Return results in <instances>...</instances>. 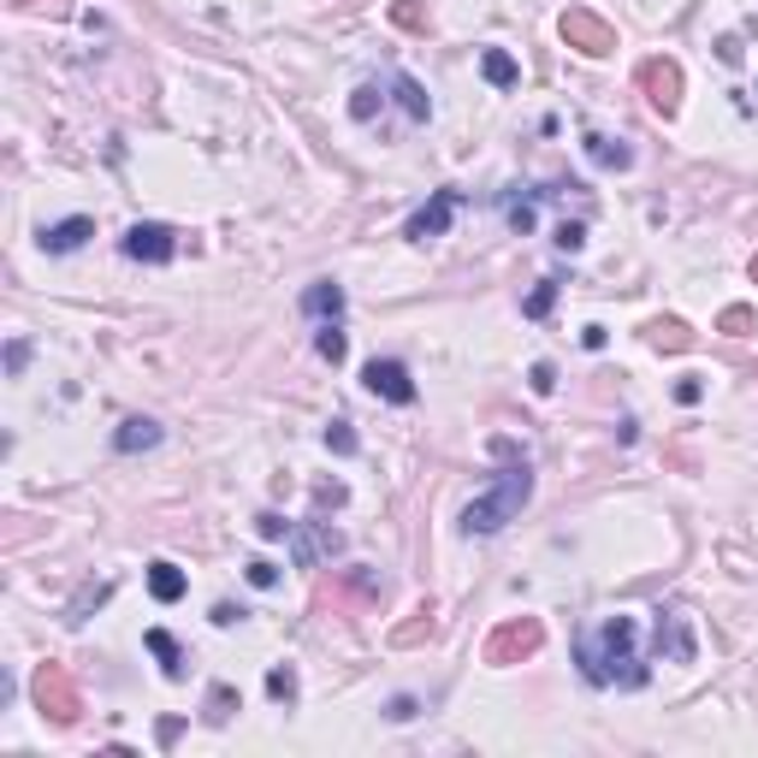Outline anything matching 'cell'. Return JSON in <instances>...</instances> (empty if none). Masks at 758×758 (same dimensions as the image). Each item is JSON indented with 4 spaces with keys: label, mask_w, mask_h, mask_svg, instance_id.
I'll list each match as a JSON object with an SVG mask.
<instances>
[{
    "label": "cell",
    "mask_w": 758,
    "mask_h": 758,
    "mask_svg": "<svg viewBox=\"0 0 758 758\" xmlns=\"http://www.w3.org/2000/svg\"><path fill=\"white\" fill-rule=\"evenodd\" d=\"M338 504H344V486H338V480H326V486L314 492V509H338Z\"/></svg>",
    "instance_id": "34"
},
{
    "label": "cell",
    "mask_w": 758,
    "mask_h": 758,
    "mask_svg": "<svg viewBox=\"0 0 758 758\" xmlns=\"http://www.w3.org/2000/svg\"><path fill=\"white\" fill-rule=\"evenodd\" d=\"M391 717H398V723H410V717H415V699H410V693H403V699H391Z\"/></svg>",
    "instance_id": "37"
},
{
    "label": "cell",
    "mask_w": 758,
    "mask_h": 758,
    "mask_svg": "<svg viewBox=\"0 0 758 758\" xmlns=\"http://www.w3.org/2000/svg\"><path fill=\"white\" fill-rule=\"evenodd\" d=\"M539 646H545V622L539 617H509V622H498V629L486 634V664H498V669L528 664Z\"/></svg>",
    "instance_id": "4"
},
{
    "label": "cell",
    "mask_w": 758,
    "mask_h": 758,
    "mask_svg": "<svg viewBox=\"0 0 758 758\" xmlns=\"http://www.w3.org/2000/svg\"><path fill=\"white\" fill-rule=\"evenodd\" d=\"M640 95H646V107L658 113V119H676L681 107V66L669 60V54H652V60H640Z\"/></svg>",
    "instance_id": "5"
},
{
    "label": "cell",
    "mask_w": 758,
    "mask_h": 758,
    "mask_svg": "<svg viewBox=\"0 0 758 758\" xmlns=\"http://www.w3.org/2000/svg\"><path fill=\"white\" fill-rule=\"evenodd\" d=\"M149 652L160 658V669H166V681H184V652L166 629H149Z\"/></svg>",
    "instance_id": "19"
},
{
    "label": "cell",
    "mask_w": 758,
    "mask_h": 758,
    "mask_svg": "<svg viewBox=\"0 0 758 758\" xmlns=\"http://www.w3.org/2000/svg\"><path fill=\"white\" fill-rule=\"evenodd\" d=\"M31 699H36V711L48 723H60V728H71L83 717V693H78V681H71V669L66 664H36V676H31Z\"/></svg>",
    "instance_id": "3"
},
{
    "label": "cell",
    "mask_w": 758,
    "mask_h": 758,
    "mask_svg": "<svg viewBox=\"0 0 758 758\" xmlns=\"http://www.w3.org/2000/svg\"><path fill=\"white\" fill-rule=\"evenodd\" d=\"M539 196H545V190H528V196H504V220H509V231H516V238H528V231L539 226Z\"/></svg>",
    "instance_id": "18"
},
{
    "label": "cell",
    "mask_w": 758,
    "mask_h": 758,
    "mask_svg": "<svg viewBox=\"0 0 758 758\" xmlns=\"http://www.w3.org/2000/svg\"><path fill=\"white\" fill-rule=\"evenodd\" d=\"M646 344L652 349H693V332H688V320H676V314H664V320H646Z\"/></svg>",
    "instance_id": "15"
},
{
    "label": "cell",
    "mask_w": 758,
    "mask_h": 758,
    "mask_svg": "<svg viewBox=\"0 0 758 758\" xmlns=\"http://www.w3.org/2000/svg\"><path fill=\"white\" fill-rule=\"evenodd\" d=\"M238 617H243L238 605H214V622H220V629H231V622H238Z\"/></svg>",
    "instance_id": "38"
},
{
    "label": "cell",
    "mask_w": 758,
    "mask_h": 758,
    "mask_svg": "<svg viewBox=\"0 0 758 758\" xmlns=\"http://www.w3.org/2000/svg\"><path fill=\"white\" fill-rule=\"evenodd\" d=\"M753 285H758V255H753Z\"/></svg>",
    "instance_id": "39"
},
{
    "label": "cell",
    "mask_w": 758,
    "mask_h": 758,
    "mask_svg": "<svg viewBox=\"0 0 758 758\" xmlns=\"http://www.w3.org/2000/svg\"><path fill=\"white\" fill-rule=\"evenodd\" d=\"M533 391H539V398L558 391V368H551V361H533Z\"/></svg>",
    "instance_id": "33"
},
{
    "label": "cell",
    "mask_w": 758,
    "mask_h": 758,
    "mask_svg": "<svg viewBox=\"0 0 758 758\" xmlns=\"http://www.w3.org/2000/svg\"><path fill=\"white\" fill-rule=\"evenodd\" d=\"M391 24H398V31H427V7H421V0H391Z\"/></svg>",
    "instance_id": "25"
},
{
    "label": "cell",
    "mask_w": 758,
    "mask_h": 758,
    "mask_svg": "<svg viewBox=\"0 0 758 758\" xmlns=\"http://www.w3.org/2000/svg\"><path fill=\"white\" fill-rule=\"evenodd\" d=\"M338 551H344V533L332 528V521H320V516L297 533V563H302V568H314L320 558H338Z\"/></svg>",
    "instance_id": "11"
},
{
    "label": "cell",
    "mask_w": 758,
    "mask_h": 758,
    "mask_svg": "<svg viewBox=\"0 0 758 758\" xmlns=\"http://www.w3.org/2000/svg\"><path fill=\"white\" fill-rule=\"evenodd\" d=\"M575 658H581V676L593 681V688H646V658H640V629H634V617H605L593 634H581V646H575Z\"/></svg>",
    "instance_id": "1"
},
{
    "label": "cell",
    "mask_w": 758,
    "mask_h": 758,
    "mask_svg": "<svg viewBox=\"0 0 758 758\" xmlns=\"http://www.w3.org/2000/svg\"><path fill=\"white\" fill-rule=\"evenodd\" d=\"M717 332H728V338H753V332H758V314L747 309V302H728V309L717 314Z\"/></svg>",
    "instance_id": "21"
},
{
    "label": "cell",
    "mask_w": 758,
    "mask_h": 758,
    "mask_svg": "<svg viewBox=\"0 0 758 758\" xmlns=\"http://www.w3.org/2000/svg\"><path fill=\"white\" fill-rule=\"evenodd\" d=\"M361 386L374 391V398H386V403H415V379H410V368L403 361H368L361 368Z\"/></svg>",
    "instance_id": "10"
},
{
    "label": "cell",
    "mask_w": 758,
    "mask_h": 758,
    "mask_svg": "<svg viewBox=\"0 0 758 758\" xmlns=\"http://www.w3.org/2000/svg\"><path fill=\"white\" fill-rule=\"evenodd\" d=\"M480 71H486V83H498V90H509V83L521 78V71H516V60H509L504 48H486V54H480Z\"/></svg>",
    "instance_id": "22"
},
{
    "label": "cell",
    "mask_w": 758,
    "mask_h": 758,
    "mask_svg": "<svg viewBox=\"0 0 758 758\" xmlns=\"http://www.w3.org/2000/svg\"><path fill=\"white\" fill-rule=\"evenodd\" d=\"M587 160H593V166H605V172H629L634 149H629V142H617V137H605V130H593V137H587Z\"/></svg>",
    "instance_id": "14"
},
{
    "label": "cell",
    "mask_w": 758,
    "mask_h": 758,
    "mask_svg": "<svg viewBox=\"0 0 758 758\" xmlns=\"http://www.w3.org/2000/svg\"><path fill=\"white\" fill-rule=\"evenodd\" d=\"M492 457H504V469H498V480H492L469 509H462V533H469V539H486V533L509 528V521L521 516V504L533 498V462L521 457L509 439H492Z\"/></svg>",
    "instance_id": "2"
},
{
    "label": "cell",
    "mask_w": 758,
    "mask_h": 758,
    "mask_svg": "<svg viewBox=\"0 0 758 758\" xmlns=\"http://www.w3.org/2000/svg\"><path fill=\"white\" fill-rule=\"evenodd\" d=\"M285 528H290V521H279L273 509H261V516H255V533L261 539H285Z\"/></svg>",
    "instance_id": "32"
},
{
    "label": "cell",
    "mask_w": 758,
    "mask_h": 758,
    "mask_svg": "<svg viewBox=\"0 0 758 758\" xmlns=\"http://www.w3.org/2000/svg\"><path fill=\"white\" fill-rule=\"evenodd\" d=\"M699 391H705V386H699V379L688 374V379H681V386H676V398H681V403H699Z\"/></svg>",
    "instance_id": "36"
},
{
    "label": "cell",
    "mask_w": 758,
    "mask_h": 758,
    "mask_svg": "<svg viewBox=\"0 0 758 758\" xmlns=\"http://www.w3.org/2000/svg\"><path fill=\"white\" fill-rule=\"evenodd\" d=\"M581 243H587V220H563V226H558V250L575 255Z\"/></svg>",
    "instance_id": "30"
},
{
    "label": "cell",
    "mask_w": 758,
    "mask_h": 758,
    "mask_svg": "<svg viewBox=\"0 0 758 758\" xmlns=\"http://www.w3.org/2000/svg\"><path fill=\"white\" fill-rule=\"evenodd\" d=\"M450 220H457V190H433L427 208L410 214V226H403V238L410 243H427V238H445Z\"/></svg>",
    "instance_id": "9"
},
{
    "label": "cell",
    "mask_w": 758,
    "mask_h": 758,
    "mask_svg": "<svg viewBox=\"0 0 758 758\" xmlns=\"http://www.w3.org/2000/svg\"><path fill=\"white\" fill-rule=\"evenodd\" d=\"M267 693L290 705V699H297V669H273V676H267Z\"/></svg>",
    "instance_id": "29"
},
{
    "label": "cell",
    "mask_w": 758,
    "mask_h": 758,
    "mask_svg": "<svg viewBox=\"0 0 758 758\" xmlns=\"http://www.w3.org/2000/svg\"><path fill=\"white\" fill-rule=\"evenodd\" d=\"M652 652H658L664 664H693L699 658V634H693L688 610H658V622H652Z\"/></svg>",
    "instance_id": "7"
},
{
    "label": "cell",
    "mask_w": 758,
    "mask_h": 758,
    "mask_svg": "<svg viewBox=\"0 0 758 758\" xmlns=\"http://www.w3.org/2000/svg\"><path fill=\"white\" fill-rule=\"evenodd\" d=\"M19 7H24V0H19Z\"/></svg>",
    "instance_id": "40"
},
{
    "label": "cell",
    "mask_w": 758,
    "mask_h": 758,
    "mask_svg": "<svg viewBox=\"0 0 758 758\" xmlns=\"http://www.w3.org/2000/svg\"><path fill=\"white\" fill-rule=\"evenodd\" d=\"M250 587H261V593H267V587H279V568H273L267 558H255V563H250Z\"/></svg>",
    "instance_id": "31"
},
{
    "label": "cell",
    "mask_w": 758,
    "mask_h": 758,
    "mask_svg": "<svg viewBox=\"0 0 758 758\" xmlns=\"http://www.w3.org/2000/svg\"><path fill=\"white\" fill-rule=\"evenodd\" d=\"M90 238H95V220H90V214H71V220L42 231V250H48V255H71V250H83Z\"/></svg>",
    "instance_id": "12"
},
{
    "label": "cell",
    "mask_w": 758,
    "mask_h": 758,
    "mask_svg": "<svg viewBox=\"0 0 758 758\" xmlns=\"http://www.w3.org/2000/svg\"><path fill=\"white\" fill-rule=\"evenodd\" d=\"M391 95H398V107L410 113L415 125H421V119H427V113H433V101L421 95V83H415V78H391Z\"/></svg>",
    "instance_id": "20"
},
{
    "label": "cell",
    "mask_w": 758,
    "mask_h": 758,
    "mask_svg": "<svg viewBox=\"0 0 758 758\" xmlns=\"http://www.w3.org/2000/svg\"><path fill=\"white\" fill-rule=\"evenodd\" d=\"M558 31H563L568 48L587 54V60H605V54H617V31H610L599 12H587V7H568L563 19H558Z\"/></svg>",
    "instance_id": "6"
},
{
    "label": "cell",
    "mask_w": 758,
    "mask_h": 758,
    "mask_svg": "<svg viewBox=\"0 0 758 758\" xmlns=\"http://www.w3.org/2000/svg\"><path fill=\"white\" fill-rule=\"evenodd\" d=\"M184 587H190V581H184V568H179V563H166V558L149 563V593H154L160 605H179V599H184Z\"/></svg>",
    "instance_id": "17"
},
{
    "label": "cell",
    "mask_w": 758,
    "mask_h": 758,
    "mask_svg": "<svg viewBox=\"0 0 758 758\" xmlns=\"http://www.w3.org/2000/svg\"><path fill=\"white\" fill-rule=\"evenodd\" d=\"M551 302H558V279H539V285H533V297L521 302V314H528V320H545V314H551Z\"/></svg>",
    "instance_id": "26"
},
{
    "label": "cell",
    "mask_w": 758,
    "mask_h": 758,
    "mask_svg": "<svg viewBox=\"0 0 758 758\" xmlns=\"http://www.w3.org/2000/svg\"><path fill=\"white\" fill-rule=\"evenodd\" d=\"M302 314H314V320H338L344 314V285H332V279H320L302 290Z\"/></svg>",
    "instance_id": "16"
},
{
    "label": "cell",
    "mask_w": 758,
    "mask_h": 758,
    "mask_svg": "<svg viewBox=\"0 0 758 758\" xmlns=\"http://www.w3.org/2000/svg\"><path fill=\"white\" fill-rule=\"evenodd\" d=\"M231 711H238V688L214 681V688H208V705H202V717H208V723H231Z\"/></svg>",
    "instance_id": "23"
},
{
    "label": "cell",
    "mask_w": 758,
    "mask_h": 758,
    "mask_svg": "<svg viewBox=\"0 0 758 758\" xmlns=\"http://www.w3.org/2000/svg\"><path fill=\"white\" fill-rule=\"evenodd\" d=\"M379 107H386V95H379V90H374V83H361V90H356V95H349V119H361V125H368V119H374V113H379Z\"/></svg>",
    "instance_id": "27"
},
{
    "label": "cell",
    "mask_w": 758,
    "mask_h": 758,
    "mask_svg": "<svg viewBox=\"0 0 758 758\" xmlns=\"http://www.w3.org/2000/svg\"><path fill=\"white\" fill-rule=\"evenodd\" d=\"M314 349H320V356L332 361V368H338V361L349 356V338H344V332H338V320H326V326L314 332Z\"/></svg>",
    "instance_id": "24"
},
{
    "label": "cell",
    "mask_w": 758,
    "mask_h": 758,
    "mask_svg": "<svg viewBox=\"0 0 758 758\" xmlns=\"http://www.w3.org/2000/svg\"><path fill=\"white\" fill-rule=\"evenodd\" d=\"M166 433H160V421H149V415H130V421H119V433H113V450H125V457H137V450H154Z\"/></svg>",
    "instance_id": "13"
},
{
    "label": "cell",
    "mask_w": 758,
    "mask_h": 758,
    "mask_svg": "<svg viewBox=\"0 0 758 758\" xmlns=\"http://www.w3.org/2000/svg\"><path fill=\"white\" fill-rule=\"evenodd\" d=\"M326 450H332V457H356V427H349V421H332V427H326Z\"/></svg>",
    "instance_id": "28"
},
{
    "label": "cell",
    "mask_w": 758,
    "mask_h": 758,
    "mask_svg": "<svg viewBox=\"0 0 758 758\" xmlns=\"http://www.w3.org/2000/svg\"><path fill=\"white\" fill-rule=\"evenodd\" d=\"M119 250H125V261H142V267H166V261L179 255V231L160 226V220H142L119 238Z\"/></svg>",
    "instance_id": "8"
},
{
    "label": "cell",
    "mask_w": 758,
    "mask_h": 758,
    "mask_svg": "<svg viewBox=\"0 0 758 758\" xmlns=\"http://www.w3.org/2000/svg\"><path fill=\"white\" fill-rule=\"evenodd\" d=\"M427 629H433V622H403V629H398V646H415V640L427 634Z\"/></svg>",
    "instance_id": "35"
}]
</instances>
